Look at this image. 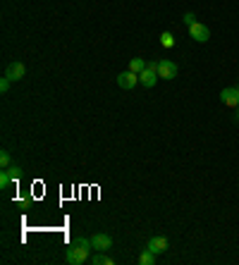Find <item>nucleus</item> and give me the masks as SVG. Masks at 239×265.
I'll return each instance as SVG.
<instances>
[{"instance_id":"obj_5","label":"nucleus","mask_w":239,"mask_h":265,"mask_svg":"<svg viewBox=\"0 0 239 265\" xmlns=\"http://www.w3.org/2000/svg\"><path fill=\"white\" fill-rule=\"evenodd\" d=\"M177 64L170 62V60H158V77L160 79H175L177 77Z\"/></svg>"},{"instance_id":"obj_3","label":"nucleus","mask_w":239,"mask_h":265,"mask_svg":"<svg viewBox=\"0 0 239 265\" xmlns=\"http://www.w3.org/2000/svg\"><path fill=\"white\" fill-rule=\"evenodd\" d=\"M189 36H192L196 43H206V41L211 38V31H208V27H206V24H201V22H194L192 27H189Z\"/></svg>"},{"instance_id":"obj_6","label":"nucleus","mask_w":239,"mask_h":265,"mask_svg":"<svg viewBox=\"0 0 239 265\" xmlns=\"http://www.w3.org/2000/svg\"><path fill=\"white\" fill-rule=\"evenodd\" d=\"M91 246L93 251H108L112 246V237L110 234H103V232H96L91 237Z\"/></svg>"},{"instance_id":"obj_1","label":"nucleus","mask_w":239,"mask_h":265,"mask_svg":"<svg viewBox=\"0 0 239 265\" xmlns=\"http://www.w3.org/2000/svg\"><path fill=\"white\" fill-rule=\"evenodd\" d=\"M91 251H93V246H91V239H84V237H79V239H74L72 244H70V248H67V263L70 265H84L86 260H89V256H91Z\"/></svg>"},{"instance_id":"obj_13","label":"nucleus","mask_w":239,"mask_h":265,"mask_svg":"<svg viewBox=\"0 0 239 265\" xmlns=\"http://www.w3.org/2000/svg\"><path fill=\"white\" fill-rule=\"evenodd\" d=\"M160 46H163V48H172V46H175V36H172L170 31H163V34H160Z\"/></svg>"},{"instance_id":"obj_7","label":"nucleus","mask_w":239,"mask_h":265,"mask_svg":"<svg viewBox=\"0 0 239 265\" xmlns=\"http://www.w3.org/2000/svg\"><path fill=\"white\" fill-rule=\"evenodd\" d=\"M220 101L227 105V108H239V89L237 86H232V89H222L220 93Z\"/></svg>"},{"instance_id":"obj_15","label":"nucleus","mask_w":239,"mask_h":265,"mask_svg":"<svg viewBox=\"0 0 239 265\" xmlns=\"http://www.w3.org/2000/svg\"><path fill=\"white\" fill-rule=\"evenodd\" d=\"M0 165H3V167H10V165H12V156H10L8 151H0Z\"/></svg>"},{"instance_id":"obj_19","label":"nucleus","mask_w":239,"mask_h":265,"mask_svg":"<svg viewBox=\"0 0 239 265\" xmlns=\"http://www.w3.org/2000/svg\"><path fill=\"white\" fill-rule=\"evenodd\" d=\"M237 119H239V108H237Z\"/></svg>"},{"instance_id":"obj_12","label":"nucleus","mask_w":239,"mask_h":265,"mask_svg":"<svg viewBox=\"0 0 239 265\" xmlns=\"http://www.w3.org/2000/svg\"><path fill=\"white\" fill-rule=\"evenodd\" d=\"M91 263L93 265H112V258L103 256V251H98L96 256H91Z\"/></svg>"},{"instance_id":"obj_8","label":"nucleus","mask_w":239,"mask_h":265,"mask_svg":"<svg viewBox=\"0 0 239 265\" xmlns=\"http://www.w3.org/2000/svg\"><path fill=\"white\" fill-rule=\"evenodd\" d=\"M167 246H170V241H167V237H151L148 239V251H153V253H165Z\"/></svg>"},{"instance_id":"obj_11","label":"nucleus","mask_w":239,"mask_h":265,"mask_svg":"<svg viewBox=\"0 0 239 265\" xmlns=\"http://www.w3.org/2000/svg\"><path fill=\"white\" fill-rule=\"evenodd\" d=\"M139 263H141V265H153V263H156V253L146 248V251H144V253L139 256Z\"/></svg>"},{"instance_id":"obj_2","label":"nucleus","mask_w":239,"mask_h":265,"mask_svg":"<svg viewBox=\"0 0 239 265\" xmlns=\"http://www.w3.org/2000/svg\"><path fill=\"white\" fill-rule=\"evenodd\" d=\"M137 84H139V74H137V72L127 70V72H119V74H117V86H119V89H125V91H132Z\"/></svg>"},{"instance_id":"obj_20","label":"nucleus","mask_w":239,"mask_h":265,"mask_svg":"<svg viewBox=\"0 0 239 265\" xmlns=\"http://www.w3.org/2000/svg\"><path fill=\"white\" fill-rule=\"evenodd\" d=\"M237 89H239V84H237Z\"/></svg>"},{"instance_id":"obj_10","label":"nucleus","mask_w":239,"mask_h":265,"mask_svg":"<svg viewBox=\"0 0 239 265\" xmlns=\"http://www.w3.org/2000/svg\"><path fill=\"white\" fill-rule=\"evenodd\" d=\"M129 70H132V72H137V74H141L144 70H146V60H144V57H134V60L129 62Z\"/></svg>"},{"instance_id":"obj_17","label":"nucleus","mask_w":239,"mask_h":265,"mask_svg":"<svg viewBox=\"0 0 239 265\" xmlns=\"http://www.w3.org/2000/svg\"><path fill=\"white\" fill-rule=\"evenodd\" d=\"M194 22H196V17H194V12H187V15H184V24H187V27H192Z\"/></svg>"},{"instance_id":"obj_16","label":"nucleus","mask_w":239,"mask_h":265,"mask_svg":"<svg viewBox=\"0 0 239 265\" xmlns=\"http://www.w3.org/2000/svg\"><path fill=\"white\" fill-rule=\"evenodd\" d=\"M10 84H12V82H10L8 77H3V79H0V93H8L10 91Z\"/></svg>"},{"instance_id":"obj_9","label":"nucleus","mask_w":239,"mask_h":265,"mask_svg":"<svg viewBox=\"0 0 239 265\" xmlns=\"http://www.w3.org/2000/svg\"><path fill=\"white\" fill-rule=\"evenodd\" d=\"M158 79H160V77H158V72H153V70H144V72L139 74V84H141V86H144V89H153V86H156L158 84Z\"/></svg>"},{"instance_id":"obj_18","label":"nucleus","mask_w":239,"mask_h":265,"mask_svg":"<svg viewBox=\"0 0 239 265\" xmlns=\"http://www.w3.org/2000/svg\"><path fill=\"white\" fill-rule=\"evenodd\" d=\"M146 67H148V70H153V72H158V60H148Z\"/></svg>"},{"instance_id":"obj_14","label":"nucleus","mask_w":239,"mask_h":265,"mask_svg":"<svg viewBox=\"0 0 239 265\" xmlns=\"http://www.w3.org/2000/svg\"><path fill=\"white\" fill-rule=\"evenodd\" d=\"M10 184H12V174L3 167V172H0V189H8Z\"/></svg>"},{"instance_id":"obj_4","label":"nucleus","mask_w":239,"mask_h":265,"mask_svg":"<svg viewBox=\"0 0 239 265\" xmlns=\"http://www.w3.org/2000/svg\"><path fill=\"white\" fill-rule=\"evenodd\" d=\"M24 74H27L24 62H10L8 67H5V77H8L10 82H22V79H24Z\"/></svg>"}]
</instances>
